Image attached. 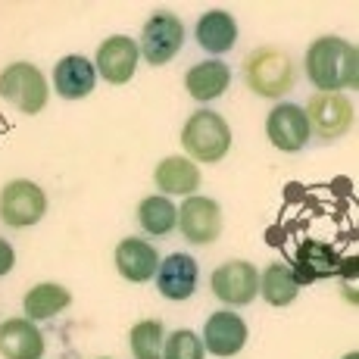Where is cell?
<instances>
[{
	"instance_id": "6da1fadb",
	"label": "cell",
	"mask_w": 359,
	"mask_h": 359,
	"mask_svg": "<svg viewBox=\"0 0 359 359\" xmlns=\"http://www.w3.org/2000/svg\"><path fill=\"white\" fill-rule=\"evenodd\" d=\"M306 79L319 94H341L344 88L359 85V50L356 44L334 34L313 41L306 50Z\"/></svg>"
},
{
	"instance_id": "7a4b0ae2",
	"label": "cell",
	"mask_w": 359,
	"mask_h": 359,
	"mask_svg": "<svg viewBox=\"0 0 359 359\" xmlns=\"http://www.w3.org/2000/svg\"><path fill=\"white\" fill-rule=\"evenodd\" d=\"M182 147L191 160L219 163L231 150V128L212 109H197L182 128Z\"/></svg>"
},
{
	"instance_id": "3957f363",
	"label": "cell",
	"mask_w": 359,
	"mask_h": 359,
	"mask_svg": "<svg viewBox=\"0 0 359 359\" xmlns=\"http://www.w3.org/2000/svg\"><path fill=\"white\" fill-rule=\"evenodd\" d=\"M244 79L253 94L275 100L294 88V63L275 47H259L244 60Z\"/></svg>"
},
{
	"instance_id": "277c9868",
	"label": "cell",
	"mask_w": 359,
	"mask_h": 359,
	"mask_svg": "<svg viewBox=\"0 0 359 359\" xmlns=\"http://www.w3.org/2000/svg\"><path fill=\"white\" fill-rule=\"evenodd\" d=\"M0 97L19 113L34 116L47 107V79L34 63H10L0 72Z\"/></svg>"
},
{
	"instance_id": "5b68a950",
	"label": "cell",
	"mask_w": 359,
	"mask_h": 359,
	"mask_svg": "<svg viewBox=\"0 0 359 359\" xmlns=\"http://www.w3.org/2000/svg\"><path fill=\"white\" fill-rule=\"evenodd\" d=\"M184 44V25L175 13L169 10H160L144 22V32H141V57L147 60L150 66H165L169 60H175V53L182 50Z\"/></svg>"
},
{
	"instance_id": "8992f818",
	"label": "cell",
	"mask_w": 359,
	"mask_h": 359,
	"mask_svg": "<svg viewBox=\"0 0 359 359\" xmlns=\"http://www.w3.org/2000/svg\"><path fill=\"white\" fill-rule=\"evenodd\" d=\"M303 113H306L309 131L319 135L322 141H334V137L347 135L356 122V107L344 94H313Z\"/></svg>"
},
{
	"instance_id": "52a82bcc",
	"label": "cell",
	"mask_w": 359,
	"mask_h": 359,
	"mask_svg": "<svg viewBox=\"0 0 359 359\" xmlns=\"http://www.w3.org/2000/svg\"><path fill=\"white\" fill-rule=\"evenodd\" d=\"M47 212V194L34 182L16 178L0 191V219L10 229H29L38 225Z\"/></svg>"
},
{
	"instance_id": "ba28073f",
	"label": "cell",
	"mask_w": 359,
	"mask_h": 359,
	"mask_svg": "<svg viewBox=\"0 0 359 359\" xmlns=\"http://www.w3.org/2000/svg\"><path fill=\"white\" fill-rule=\"evenodd\" d=\"M178 229L197 247L216 244L219 234H222V206L212 197H184V203L178 206Z\"/></svg>"
},
{
	"instance_id": "9c48e42d",
	"label": "cell",
	"mask_w": 359,
	"mask_h": 359,
	"mask_svg": "<svg viewBox=\"0 0 359 359\" xmlns=\"http://www.w3.org/2000/svg\"><path fill=\"white\" fill-rule=\"evenodd\" d=\"M210 287L225 306H250L259 294V272L247 259H229L212 272Z\"/></svg>"
},
{
	"instance_id": "30bf717a",
	"label": "cell",
	"mask_w": 359,
	"mask_h": 359,
	"mask_svg": "<svg viewBox=\"0 0 359 359\" xmlns=\"http://www.w3.org/2000/svg\"><path fill=\"white\" fill-rule=\"evenodd\" d=\"M266 135L281 154H300L309 144L313 131H309L306 113L300 103H278L266 119Z\"/></svg>"
},
{
	"instance_id": "8fae6325",
	"label": "cell",
	"mask_w": 359,
	"mask_h": 359,
	"mask_svg": "<svg viewBox=\"0 0 359 359\" xmlns=\"http://www.w3.org/2000/svg\"><path fill=\"white\" fill-rule=\"evenodd\" d=\"M247 344V322L231 309H219L203 325V350L219 359L238 356Z\"/></svg>"
},
{
	"instance_id": "7c38bea8",
	"label": "cell",
	"mask_w": 359,
	"mask_h": 359,
	"mask_svg": "<svg viewBox=\"0 0 359 359\" xmlns=\"http://www.w3.org/2000/svg\"><path fill=\"white\" fill-rule=\"evenodd\" d=\"M156 287L165 300H188L197 291L200 281V266L191 253H169L165 259H160V269H156Z\"/></svg>"
},
{
	"instance_id": "4fadbf2b",
	"label": "cell",
	"mask_w": 359,
	"mask_h": 359,
	"mask_svg": "<svg viewBox=\"0 0 359 359\" xmlns=\"http://www.w3.org/2000/svg\"><path fill=\"white\" fill-rule=\"evenodd\" d=\"M137 60H141V50H137L135 41L126 38V34H113L97 47V66L94 69L100 72V79L107 85H126L135 75Z\"/></svg>"
},
{
	"instance_id": "5bb4252c",
	"label": "cell",
	"mask_w": 359,
	"mask_h": 359,
	"mask_svg": "<svg viewBox=\"0 0 359 359\" xmlns=\"http://www.w3.org/2000/svg\"><path fill=\"white\" fill-rule=\"evenodd\" d=\"M113 259H116L119 275L126 281H131V285H144V281H150L156 275V269H160V253H156V247L144 238L119 241Z\"/></svg>"
},
{
	"instance_id": "9a60e30c",
	"label": "cell",
	"mask_w": 359,
	"mask_h": 359,
	"mask_svg": "<svg viewBox=\"0 0 359 359\" xmlns=\"http://www.w3.org/2000/svg\"><path fill=\"white\" fill-rule=\"evenodd\" d=\"M47 344L32 319H6L0 325V356L4 359H44Z\"/></svg>"
},
{
	"instance_id": "2e32d148",
	"label": "cell",
	"mask_w": 359,
	"mask_h": 359,
	"mask_svg": "<svg viewBox=\"0 0 359 359\" xmlns=\"http://www.w3.org/2000/svg\"><path fill=\"white\" fill-rule=\"evenodd\" d=\"M53 88L60 97L66 100H81L97 88V69L91 60H85L81 53H69L53 69Z\"/></svg>"
},
{
	"instance_id": "e0dca14e",
	"label": "cell",
	"mask_w": 359,
	"mask_h": 359,
	"mask_svg": "<svg viewBox=\"0 0 359 359\" xmlns=\"http://www.w3.org/2000/svg\"><path fill=\"white\" fill-rule=\"evenodd\" d=\"M231 85V69L225 66V60H203V63L191 66L184 75V88L197 103L219 100Z\"/></svg>"
},
{
	"instance_id": "ac0fdd59",
	"label": "cell",
	"mask_w": 359,
	"mask_h": 359,
	"mask_svg": "<svg viewBox=\"0 0 359 359\" xmlns=\"http://www.w3.org/2000/svg\"><path fill=\"white\" fill-rule=\"evenodd\" d=\"M197 44L203 47L212 57H222L238 44V22H234L231 13L225 10H206L197 19V32H194Z\"/></svg>"
},
{
	"instance_id": "d6986e66",
	"label": "cell",
	"mask_w": 359,
	"mask_h": 359,
	"mask_svg": "<svg viewBox=\"0 0 359 359\" xmlns=\"http://www.w3.org/2000/svg\"><path fill=\"white\" fill-rule=\"evenodd\" d=\"M154 184L163 191V197L178 194V197H191L200 188V169L184 156H169L156 165L154 172Z\"/></svg>"
},
{
	"instance_id": "ffe728a7",
	"label": "cell",
	"mask_w": 359,
	"mask_h": 359,
	"mask_svg": "<svg viewBox=\"0 0 359 359\" xmlns=\"http://www.w3.org/2000/svg\"><path fill=\"white\" fill-rule=\"evenodd\" d=\"M72 303V294L66 291L63 285H53V281H44V285H34L22 300V309H25V319L32 322H47L53 316H60L63 309H69Z\"/></svg>"
},
{
	"instance_id": "44dd1931",
	"label": "cell",
	"mask_w": 359,
	"mask_h": 359,
	"mask_svg": "<svg viewBox=\"0 0 359 359\" xmlns=\"http://www.w3.org/2000/svg\"><path fill=\"white\" fill-rule=\"evenodd\" d=\"M341 269V257L331 250L322 241H303L300 250H297V281H316L325 278V275H334Z\"/></svg>"
},
{
	"instance_id": "7402d4cb",
	"label": "cell",
	"mask_w": 359,
	"mask_h": 359,
	"mask_svg": "<svg viewBox=\"0 0 359 359\" xmlns=\"http://www.w3.org/2000/svg\"><path fill=\"white\" fill-rule=\"evenodd\" d=\"M259 294L266 297L269 306H291L300 294V281L297 272L285 262H272L266 272L259 275Z\"/></svg>"
},
{
	"instance_id": "603a6c76",
	"label": "cell",
	"mask_w": 359,
	"mask_h": 359,
	"mask_svg": "<svg viewBox=\"0 0 359 359\" xmlns=\"http://www.w3.org/2000/svg\"><path fill=\"white\" fill-rule=\"evenodd\" d=\"M137 222H141V229L147 234H154V238H165V234L175 231L178 210H175V203L163 194L144 197L141 203H137Z\"/></svg>"
},
{
	"instance_id": "cb8c5ba5",
	"label": "cell",
	"mask_w": 359,
	"mask_h": 359,
	"mask_svg": "<svg viewBox=\"0 0 359 359\" xmlns=\"http://www.w3.org/2000/svg\"><path fill=\"white\" fill-rule=\"evenodd\" d=\"M131 356L135 359H163V344H165V331L163 322L156 319H144L131 328Z\"/></svg>"
},
{
	"instance_id": "d4e9b609",
	"label": "cell",
	"mask_w": 359,
	"mask_h": 359,
	"mask_svg": "<svg viewBox=\"0 0 359 359\" xmlns=\"http://www.w3.org/2000/svg\"><path fill=\"white\" fill-rule=\"evenodd\" d=\"M203 356H206L203 341H200V334L191 328L175 331V334H169L163 344V359H203Z\"/></svg>"
},
{
	"instance_id": "484cf974",
	"label": "cell",
	"mask_w": 359,
	"mask_h": 359,
	"mask_svg": "<svg viewBox=\"0 0 359 359\" xmlns=\"http://www.w3.org/2000/svg\"><path fill=\"white\" fill-rule=\"evenodd\" d=\"M16 266V250L10 247V241L0 238V275H10Z\"/></svg>"
},
{
	"instance_id": "4316f807",
	"label": "cell",
	"mask_w": 359,
	"mask_h": 359,
	"mask_svg": "<svg viewBox=\"0 0 359 359\" xmlns=\"http://www.w3.org/2000/svg\"><path fill=\"white\" fill-rule=\"evenodd\" d=\"M344 359H359V353H356V350H353V353H347V356H344Z\"/></svg>"
},
{
	"instance_id": "83f0119b",
	"label": "cell",
	"mask_w": 359,
	"mask_h": 359,
	"mask_svg": "<svg viewBox=\"0 0 359 359\" xmlns=\"http://www.w3.org/2000/svg\"><path fill=\"white\" fill-rule=\"evenodd\" d=\"M100 359H107V356H100Z\"/></svg>"
}]
</instances>
